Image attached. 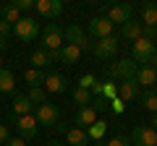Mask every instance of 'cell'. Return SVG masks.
<instances>
[{
    "mask_svg": "<svg viewBox=\"0 0 157 146\" xmlns=\"http://www.w3.org/2000/svg\"><path fill=\"white\" fill-rule=\"evenodd\" d=\"M102 94H105V97H115L118 94V86L113 84V81H107V84L102 86Z\"/></svg>",
    "mask_w": 157,
    "mask_h": 146,
    "instance_id": "obj_33",
    "label": "cell"
},
{
    "mask_svg": "<svg viewBox=\"0 0 157 146\" xmlns=\"http://www.w3.org/2000/svg\"><path fill=\"white\" fill-rule=\"evenodd\" d=\"M32 107H34V104L29 102V97H26V94H16V99H13V110H11V112L21 118V115H32Z\"/></svg>",
    "mask_w": 157,
    "mask_h": 146,
    "instance_id": "obj_21",
    "label": "cell"
},
{
    "mask_svg": "<svg viewBox=\"0 0 157 146\" xmlns=\"http://www.w3.org/2000/svg\"><path fill=\"white\" fill-rule=\"evenodd\" d=\"M139 97H141V89L136 84V78H128V81L118 84V99L121 102H131V99H139Z\"/></svg>",
    "mask_w": 157,
    "mask_h": 146,
    "instance_id": "obj_13",
    "label": "cell"
},
{
    "mask_svg": "<svg viewBox=\"0 0 157 146\" xmlns=\"http://www.w3.org/2000/svg\"><path fill=\"white\" fill-rule=\"evenodd\" d=\"M24 78H26L29 89H42V86H45L47 73L45 71H37V68H26V71H24Z\"/></svg>",
    "mask_w": 157,
    "mask_h": 146,
    "instance_id": "obj_17",
    "label": "cell"
},
{
    "mask_svg": "<svg viewBox=\"0 0 157 146\" xmlns=\"http://www.w3.org/2000/svg\"><path fill=\"white\" fill-rule=\"evenodd\" d=\"M78 57H81V50H78V47H73V45H63L60 50H58V60L66 63V65H76Z\"/></svg>",
    "mask_w": 157,
    "mask_h": 146,
    "instance_id": "obj_16",
    "label": "cell"
},
{
    "mask_svg": "<svg viewBox=\"0 0 157 146\" xmlns=\"http://www.w3.org/2000/svg\"><path fill=\"white\" fill-rule=\"evenodd\" d=\"M86 37H97V39L113 37V24L107 21L105 16H94V18H89V26H86Z\"/></svg>",
    "mask_w": 157,
    "mask_h": 146,
    "instance_id": "obj_7",
    "label": "cell"
},
{
    "mask_svg": "<svg viewBox=\"0 0 157 146\" xmlns=\"http://www.w3.org/2000/svg\"><path fill=\"white\" fill-rule=\"evenodd\" d=\"M39 37H42V50L45 52H55V50H60L66 42H63V29L58 26L55 21L52 24H47L42 31H39Z\"/></svg>",
    "mask_w": 157,
    "mask_h": 146,
    "instance_id": "obj_2",
    "label": "cell"
},
{
    "mask_svg": "<svg viewBox=\"0 0 157 146\" xmlns=\"http://www.w3.org/2000/svg\"><path fill=\"white\" fill-rule=\"evenodd\" d=\"M3 50H8V42L6 39H0V52H3Z\"/></svg>",
    "mask_w": 157,
    "mask_h": 146,
    "instance_id": "obj_42",
    "label": "cell"
},
{
    "mask_svg": "<svg viewBox=\"0 0 157 146\" xmlns=\"http://www.w3.org/2000/svg\"><path fill=\"white\" fill-rule=\"evenodd\" d=\"M16 91V78L11 68H0V94H13Z\"/></svg>",
    "mask_w": 157,
    "mask_h": 146,
    "instance_id": "obj_20",
    "label": "cell"
},
{
    "mask_svg": "<svg viewBox=\"0 0 157 146\" xmlns=\"http://www.w3.org/2000/svg\"><path fill=\"white\" fill-rule=\"evenodd\" d=\"M92 52H94L100 60H110V57L118 52V39H115V37H105V39H97L94 45H92Z\"/></svg>",
    "mask_w": 157,
    "mask_h": 146,
    "instance_id": "obj_10",
    "label": "cell"
},
{
    "mask_svg": "<svg viewBox=\"0 0 157 146\" xmlns=\"http://www.w3.org/2000/svg\"><path fill=\"white\" fill-rule=\"evenodd\" d=\"M92 110H94V112H102V110H107L105 97H94V99H92Z\"/></svg>",
    "mask_w": 157,
    "mask_h": 146,
    "instance_id": "obj_32",
    "label": "cell"
},
{
    "mask_svg": "<svg viewBox=\"0 0 157 146\" xmlns=\"http://www.w3.org/2000/svg\"><path fill=\"white\" fill-rule=\"evenodd\" d=\"M18 18H21V11H18L13 3H8V5L0 8V21H6L8 26H11V24H18Z\"/></svg>",
    "mask_w": 157,
    "mask_h": 146,
    "instance_id": "obj_23",
    "label": "cell"
},
{
    "mask_svg": "<svg viewBox=\"0 0 157 146\" xmlns=\"http://www.w3.org/2000/svg\"><path fill=\"white\" fill-rule=\"evenodd\" d=\"M152 130H157V115L152 118Z\"/></svg>",
    "mask_w": 157,
    "mask_h": 146,
    "instance_id": "obj_44",
    "label": "cell"
},
{
    "mask_svg": "<svg viewBox=\"0 0 157 146\" xmlns=\"http://www.w3.org/2000/svg\"><path fill=\"white\" fill-rule=\"evenodd\" d=\"M8 138H11V133H8V125H6V123H3V125H0V146L6 144V141H8Z\"/></svg>",
    "mask_w": 157,
    "mask_h": 146,
    "instance_id": "obj_35",
    "label": "cell"
},
{
    "mask_svg": "<svg viewBox=\"0 0 157 146\" xmlns=\"http://www.w3.org/2000/svg\"><path fill=\"white\" fill-rule=\"evenodd\" d=\"M55 128H58V130H60V133H68V125H66V123H58V125H55Z\"/></svg>",
    "mask_w": 157,
    "mask_h": 146,
    "instance_id": "obj_40",
    "label": "cell"
},
{
    "mask_svg": "<svg viewBox=\"0 0 157 146\" xmlns=\"http://www.w3.org/2000/svg\"><path fill=\"white\" fill-rule=\"evenodd\" d=\"M66 144H68V146H89V133L81 130V128H68Z\"/></svg>",
    "mask_w": 157,
    "mask_h": 146,
    "instance_id": "obj_19",
    "label": "cell"
},
{
    "mask_svg": "<svg viewBox=\"0 0 157 146\" xmlns=\"http://www.w3.org/2000/svg\"><path fill=\"white\" fill-rule=\"evenodd\" d=\"M3 146H26V141H21V138L16 136V138H8V141H6Z\"/></svg>",
    "mask_w": 157,
    "mask_h": 146,
    "instance_id": "obj_37",
    "label": "cell"
},
{
    "mask_svg": "<svg viewBox=\"0 0 157 146\" xmlns=\"http://www.w3.org/2000/svg\"><path fill=\"white\" fill-rule=\"evenodd\" d=\"M141 104H144L149 112H157V91L155 89L144 91V94H141Z\"/></svg>",
    "mask_w": 157,
    "mask_h": 146,
    "instance_id": "obj_27",
    "label": "cell"
},
{
    "mask_svg": "<svg viewBox=\"0 0 157 146\" xmlns=\"http://www.w3.org/2000/svg\"><path fill=\"white\" fill-rule=\"evenodd\" d=\"M136 71H139V65H136L131 57H123V60H113L105 65V73H107V81H128V78H136Z\"/></svg>",
    "mask_w": 157,
    "mask_h": 146,
    "instance_id": "obj_1",
    "label": "cell"
},
{
    "mask_svg": "<svg viewBox=\"0 0 157 146\" xmlns=\"http://www.w3.org/2000/svg\"><path fill=\"white\" fill-rule=\"evenodd\" d=\"M136 84H139V86L157 84V71L152 65H139V71H136Z\"/></svg>",
    "mask_w": 157,
    "mask_h": 146,
    "instance_id": "obj_18",
    "label": "cell"
},
{
    "mask_svg": "<svg viewBox=\"0 0 157 146\" xmlns=\"http://www.w3.org/2000/svg\"><path fill=\"white\" fill-rule=\"evenodd\" d=\"M45 146H63V144H60V141H47Z\"/></svg>",
    "mask_w": 157,
    "mask_h": 146,
    "instance_id": "obj_43",
    "label": "cell"
},
{
    "mask_svg": "<svg viewBox=\"0 0 157 146\" xmlns=\"http://www.w3.org/2000/svg\"><path fill=\"white\" fill-rule=\"evenodd\" d=\"M102 136H105V123L97 120V123L89 128V138H102Z\"/></svg>",
    "mask_w": 157,
    "mask_h": 146,
    "instance_id": "obj_31",
    "label": "cell"
},
{
    "mask_svg": "<svg viewBox=\"0 0 157 146\" xmlns=\"http://www.w3.org/2000/svg\"><path fill=\"white\" fill-rule=\"evenodd\" d=\"M13 5H16L18 11H32V8H34V0H16Z\"/></svg>",
    "mask_w": 157,
    "mask_h": 146,
    "instance_id": "obj_34",
    "label": "cell"
},
{
    "mask_svg": "<svg viewBox=\"0 0 157 146\" xmlns=\"http://www.w3.org/2000/svg\"><path fill=\"white\" fill-rule=\"evenodd\" d=\"M26 97H29V102H32V104H45L47 102V94H45V89H29L26 91Z\"/></svg>",
    "mask_w": 157,
    "mask_h": 146,
    "instance_id": "obj_28",
    "label": "cell"
},
{
    "mask_svg": "<svg viewBox=\"0 0 157 146\" xmlns=\"http://www.w3.org/2000/svg\"><path fill=\"white\" fill-rule=\"evenodd\" d=\"M63 42L66 45H73V47H78L81 52H89L92 50V45L94 42H89V37H86V31L81 26H68V29H63Z\"/></svg>",
    "mask_w": 157,
    "mask_h": 146,
    "instance_id": "obj_3",
    "label": "cell"
},
{
    "mask_svg": "<svg viewBox=\"0 0 157 146\" xmlns=\"http://www.w3.org/2000/svg\"><path fill=\"white\" fill-rule=\"evenodd\" d=\"M34 8H37L39 16H45V18H58L63 13V3L60 0H37Z\"/></svg>",
    "mask_w": 157,
    "mask_h": 146,
    "instance_id": "obj_12",
    "label": "cell"
},
{
    "mask_svg": "<svg viewBox=\"0 0 157 146\" xmlns=\"http://www.w3.org/2000/svg\"><path fill=\"white\" fill-rule=\"evenodd\" d=\"M73 102H76L78 107H89L92 104V91H86V89H73Z\"/></svg>",
    "mask_w": 157,
    "mask_h": 146,
    "instance_id": "obj_26",
    "label": "cell"
},
{
    "mask_svg": "<svg viewBox=\"0 0 157 146\" xmlns=\"http://www.w3.org/2000/svg\"><path fill=\"white\" fill-rule=\"evenodd\" d=\"M141 16H144V26H155L157 29V5L155 3H144V5H141Z\"/></svg>",
    "mask_w": 157,
    "mask_h": 146,
    "instance_id": "obj_25",
    "label": "cell"
},
{
    "mask_svg": "<svg viewBox=\"0 0 157 146\" xmlns=\"http://www.w3.org/2000/svg\"><path fill=\"white\" fill-rule=\"evenodd\" d=\"M121 34H123L126 39H131V42H136V39H141V24L139 21H126L123 26H121Z\"/></svg>",
    "mask_w": 157,
    "mask_h": 146,
    "instance_id": "obj_22",
    "label": "cell"
},
{
    "mask_svg": "<svg viewBox=\"0 0 157 146\" xmlns=\"http://www.w3.org/2000/svg\"><path fill=\"white\" fill-rule=\"evenodd\" d=\"M113 110H115V112L121 115V112H123V102H121V99H115V102H113Z\"/></svg>",
    "mask_w": 157,
    "mask_h": 146,
    "instance_id": "obj_38",
    "label": "cell"
},
{
    "mask_svg": "<svg viewBox=\"0 0 157 146\" xmlns=\"http://www.w3.org/2000/svg\"><path fill=\"white\" fill-rule=\"evenodd\" d=\"M73 123H76V128H92V125L97 123V112L92 110V107H78L76 115H73Z\"/></svg>",
    "mask_w": 157,
    "mask_h": 146,
    "instance_id": "obj_14",
    "label": "cell"
},
{
    "mask_svg": "<svg viewBox=\"0 0 157 146\" xmlns=\"http://www.w3.org/2000/svg\"><path fill=\"white\" fill-rule=\"evenodd\" d=\"M45 89L52 91V94H63V91H68V81H66V76H63V73H47Z\"/></svg>",
    "mask_w": 157,
    "mask_h": 146,
    "instance_id": "obj_15",
    "label": "cell"
},
{
    "mask_svg": "<svg viewBox=\"0 0 157 146\" xmlns=\"http://www.w3.org/2000/svg\"><path fill=\"white\" fill-rule=\"evenodd\" d=\"M13 34H16L18 39H24V42H32V39L39 37V24L34 21V18H29V16H21L18 24H13Z\"/></svg>",
    "mask_w": 157,
    "mask_h": 146,
    "instance_id": "obj_5",
    "label": "cell"
},
{
    "mask_svg": "<svg viewBox=\"0 0 157 146\" xmlns=\"http://www.w3.org/2000/svg\"><path fill=\"white\" fill-rule=\"evenodd\" d=\"M97 86V78L92 76V73H86V76H81V81H78V89H86V91H92Z\"/></svg>",
    "mask_w": 157,
    "mask_h": 146,
    "instance_id": "obj_30",
    "label": "cell"
},
{
    "mask_svg": "<svg viewBox=\"0 0 157 146\" xmlns=\"http://www.w3.org/2000/svg\"><path fill=\"white\" fill-rule=\"evenodd\" d=\"M29 63H32V68H37V71H45V68L50 65V57H47L45 50H34L32 55H29Z\"/></svg>",
    "mask_w": 157,
    "mask_h": 146,
    "instance_id": "obj_24",
    "label": "cell"
},
{
    "mask_svg": "<svg viewBox=\"0 0 157 146\" xmlns=\"http://www.w3.org/2000/svg\"><path fill=\"white\" fill-rule=\"evenodd\" d=\"M0 68H3V57H0Z\"/></svg>",
    "mask_w": 157,
    "mask_h": 146,
    "instance_id": "obj_45",
    "label": "cell"
},
{
    "mask_svg": "<svg viewBox=\"0 0 157 146\" xmlns=\"http://www.w3.org/2000/svg\"><path fill=\"white\" fill-rule=\"evenodd\" d=\"M8 34H11V26L6 21H0V39H8Z\"/></svg>",
    "mask_w": 157,
    "mask_h": 146,
    "instance_id": "obj_36",
    "label": "cell"
},
{
    "mask_svg": "<svg viewBox=\"0 0 157 146\" xmlns=\"http://www.w3.org/2000/svg\"><path fill=\"white\" fill-rule=\"evenodd\" d=\"M97 146H131V138H128V136H113V138L105 141V144L97 141Z\"/></svg>",
    "mask_w": 157,
    "mask_h": 146,
    "instance_id": "obj_29",
    "label": "cell"
},
{
    "mask_svg": "<svg viewBox=\"0 0 157 146\" xmlns=\"http://www.w3.org/2000/svg\"><path fill=\"white\" fill-rule=\"evenodd\" d=\"M34 118H37L39 125H58V118H60V112H58V107L55 104H39L37 107V112H34Z\"/></svg>",
    "mask_w": 157,
    "mask_h": 146,
    "instance_id": "obj_11",
    "label": "cell"
},
{
    "mask_svg": "<svg viewBox=\"0 0 157 146\" xmlns=\"http://www.w3.org/2000/svg\"><path fill=\"white\" fill-rule=\"evenodd\" d=\"M6 120H8V123H11V125H16V120H18V115H13V112H8V118H6Z\"/></svg>",
    "mask_w": 157,
    "mask_h": 146,
    "instance_id": "obj_39",
    "label": "cell"
},
{
    "mask_svg": "<svg viewBox=\"0 0 157 146\" xmlns=\"http://www.w3.org/2000/svg\"><path fill=\"white\" fill-rule=\"evenodd\" d=\"M128 138L134 146H157V130L147 128V125H136Z\"/></svg>",
    "mask_w": 157,
    "mask_h": 146,
    "instance_id": "obj_9",
    "label": "cell"
},
{
    "mask_svg": "<svg viewBox=\"0 0 157 146\" xmlns=\"http://www.w3.org/2000/svg\"><path fill=\"white\" fill-rule=\"evenodd\" d=\"M155 42L149 39H136L134 45H131V60L136 63V65H149L152 55H155Z\"/></svg>",
    "mask_w": 157,
    "mask_h": 146,
    "instance_id": "obj_4",
    "label": "cell"
},
{
    "mask_svg": "<svg viewBox=\"0 0 157 146\" xmlns=\"http://www.w3.org/2000/svg\"><path fill=\"white\" fill-rule=\"evenodd\" d=\"M149 65H152V68H155V71H157V52H155V55H152V60H149Z\"/></svg>",
    "mask_w": 157,
    "mask_h": 146,
    "instance_id": "obj_41",
    "label": "cell"
},
{
    "mask_svg": "<svg viewBox=\"0 0 157 146\" xmlns=\"http://www.w3.org/2000/svg\"><path fill=\"white\" fill-rule=\"evenodd\" d=\"M107 21L115 26V24H121L123 26L126 21H131L134 18V5H128V3H118V5H113V8H107Z\"/></svg>",
    "mask_w": 157,
    "mask_h": 146,
    "instance_id": "obj_8",
    "label": "cell"
},
{
    "mask_svg": "<svg viewBox=\"0 0 157 146\" xmlns=\"http://www.w3.org/2000/svg\"><path fill=\"white\" fill-rule=\"evenodd\" d=\"M16 130H18V138L21 141H32L37 138V130H39V123L34 115H21L16 120Z\"/></svg>",
    "mask_w": 157,
    "mask_h": 146,
    "instance_id": "obj_6",
    "label": "cell"
}]
</instances>
